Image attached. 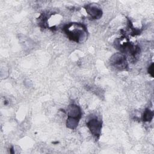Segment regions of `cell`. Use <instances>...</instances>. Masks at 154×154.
I'll return each instance as SVG.
<instances>
[{
  "label": "cell",
  "instance_id": "obj_1",
  "mask_svg": "<svg viewBox=\"0 0 154 154\" xmlns=\"http://www.w3.org/2000/svg\"><path fill=\"white\" fill-rule=\"evenodd\" d=\"M73 29L70 28L67 25L64 28V31L69 39L76 42H82L86 38L87 29L85 26L81 23H70Z\"/></svg>",
  "mask_w": 154,
  "mask_h": 154
},
{
  "label": "cell",
  "instance_id": "obj_2",
  "mask_svg": "<svg viewBox=\"0 0 154 154\" xmlns=\"http://www.w3.org/2000/svg\"><path fill=\"white\" fill-rule=\"evenodd\" d=\"M111 64L119 70H126L128 68V63L126 57L120 53L114 54L110 60Z\"/></svg>",
  "mask_w": 154,
  "mask_h": 154
},
{
  "label": "cell",
  "instance_id": "obj_3",
  "mask_svg": "<svg viewBox=\"0 0 154 154\" xmlns=\"http://www.w3.org/2000/svg\"><path fill=\"white\" fill-rule=\"evenodd\" d=\"M87 126L94 136L97 137L100 135L102 128L100 120H99L97 118H92L87 122Z\"/></svg>",
  "mask_w": 154,
  "mask_h": 154
},
{
  "label": "cell",
  "instance_id": "obj_4",
  "mask_svg": "<svg viewBox=\"0 0 154 154\" xmlns=\"http://www.w3.org/2000/svg\"><path fill=\"white\" fill-rule=\"evenodd\" d=\"M85 9L87 13L90 16L91 19H97L102 16V10L96 5H94L93 4L87 5L85 6Z\"/></svg>",
  "mask_w": 154,
  "mask_h": 154
},
{
  "label": "cell",
  "instance_id": "obj_5",
  "mask_svg": "<svg viewBox=\"0 0 154 154\" xmlns=\"http://www.w3.org/2000/svg\"><path fill=\"white\" fill-rule=\"evenodd\" d=\"M68 117L80 119L81 117V111L79 106L75 104H72L67 108Z\"/></svg>",
  "mask_w": 154,
  "mask_h": 154
},
{
  "label": "cell",
  "instance_id": "obj_6",
  "mask_svg": "<svg viewBox=\"0 0 154 154\" xmlns=\"http://www.w3.org/2000/svg\"><path fill=\"white\" fill-rule=\"evenodd\" d=\"M79 120V119H78L76 118L68 117L66 122L67 127H68L70 129H75L78 126Z\"/></svg>",
  "mask_w": 154,
  "mask_h": 154
},
{
  "label": "cell",
  "instance_id": "obj_7",
  "mask_svg": "<svg viewBox=\"0 0 154 154\" xmlns=\"http://www.w3.org/2000/svg\"><path fill=\"white\" fill-rule=\"evenodd\" d=\"M153 112L149 109H146L144 111L143 115V120L144 122H150L153 119Z\"/></svg>",
  "mask_w": 154,
  "mask_h": 154
},
{
  "label": "cell",
  "instance_id": "obj_8",
  "mask_svg": "<svg viewBox=\"0 0 154 154\" xmlns=\"http://www.w3.org/2000/svg\"><path fill=\"white\" fill-rule=\"evenodd\" d=\"M153 64H152V65L149 68V73L152 75V76H153Z\"/></svg>",
  "mask_w": 154,
  "mask_h": 154
}]
</instances>
